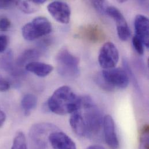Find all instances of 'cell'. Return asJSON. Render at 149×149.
<instances>
[{
    "instance_id": "cell-1",
    "label": "cell",
    "mask_w": 149,
    "mask_h": 149,
    "mask_svg": "<svg viewBox=\"0 0 149 149\" xmlns=\"http://www.w3.org/2000/svg\"><path fill=\"white\" fill-rule=\"evenodd\" d=\"M81 97L75 93L71 88L62 86L58 88L48 99V109L53 113L65 116L72 114L80 104Z\"/></svg>"
},
{
    "instance_id": "cell-2",
    "label": "cell",
    "mask_w": 149,
    "mask_h": 149,
    "mask_svg": "<svg viewBox=\"0 0 149 149\" xmlns=\"http://www.w3.org/2000/svg\"><path fill=\"white\" fill-rule=\"evenodd\" d=\"M86 132V136L92 139L99 137L103 129V118L93 101L88 96L81 97L78 107Z\"/></svg>"
},
{
    "instance_id": "cell-3",
    "label": "cell",
    "mask_w": 149,
    "mask_h": 149,
    "mask_svg": "<svg viewBox=\"0 0 149 149\" xmlns=\"http://www.w3.org/2000/svg\"><path fill=\"white\" fill-rule=\"evenodd\" d=\"M96 84L106 91H114L116 89H125L130 83V77L125 70L121 68L104 69L96 75Z\"/></svg>"
},
{
    "instance_id": "cell-4",
    "label": "cell",
    "mask_w": 149,
    "mask_h": 149,
    "mask_svg": "<svg viewBox=\"0 0 149 149\" xmlns=\"http://www.w3.org/2000/svg\"><path fill=\"white\" fill-rule=\"evenodd\" d=\"M59 128L49 123H37L31 127L29 140L31 149H46L49 143V137Z\"/></svg>"
},
{
    "instance_id": "cell-5",
    "label": "cell",
    "mask_w": 149,
    "mask_h": 149,
    "mask_svg": "<svg viewBox=\"0 0 149 149\" xmlns=\"http://www.w3.org/2000/svg\"><path fill=\"white\" fill-rule=\"evenodd\" d=\"M57 70L66 78H75L79 74V59L67 49H62L56 56Z\"/></svg>"
},
{
    "instance_id": "cell-6",
    "label": "cell",
    "mask_w": 149,
    "mask_h": 149,
    "mask_svg": "<svg viewBox=\"0 0 149 149\" xmlns=\"http://www.w3.org/2000/svg\"><path fill=\"white\" fill-rule=\"evenodd\" d=\"M52 29V24L47 18L38 16L23 26L22 34L26 40L33 41L49 34Z\"/></svg>"
},
{
    "instance_id": "cell-7",
    "label": "cell",
    "mask_w": 149,
    "mask_h": 149,
    "mask_svg": "<svg viewBox=\"0 0 149 149\" xmlns=\"http://www.w3.org/2000/svg\"><path fill=\"white\" fill-rule=\"evenodd\" d=\"M98 61L104 69L115 68L119 61V52L116 45L111 42L104 44L100 50Z\"/></svg>"
},
{
    "instance_id": "cell-8",
    "label": "cell",
    "mask_w": 149,
    "mask_h": 149,
    "mask_svg": "<svg viewBox=\"0 0 149 149\" xmlns=\"http://www.w3.org/2000/svg\"><path fill=\"white\" fill-rule=\"evenodd\" d=\"M106 13L114 20L119 38L124 41H127L131 37V31L122 13L117 8L109 6L106 9Z\"/></svg>"
},
{
    "instance_id": "cell-9",
    "label": "cell",
    "mask_w": 149,
    "mask_h": 149,
    "mask_svg": "<svg viewBox=\"0 0 149 149\" xmlns=\"http://www.w3.org/2000/svg\"><path fill=\"white\" fill-rule=\"evenodd\" d=\"M47 9L52 17L62 24H68L70 20L71 9L69 5L63 1H52L47 6Z\"/></svg>"
},
{
    "instance_id": "cell-10",
    "label": "cell",
    "mask_w": 149,
    "mask_h": 149,
    "mask_svg": "<svg viewBox=\"0 0 149 149\" xmlns=\"http://www.w3.org/2000/svg\"><path fill=\"white\" fill-rule=\"evenodd\" d=\"M77 36L85 40L93 43H98L104 40L106 35L103 30L97 25L89 24L81 27Z\"/></svg>"
},
{
    "instance_id": "cell-11",
    "label": "cell",
    "mask_w": 149,
    "mask_h": 149,
    "mask_svg": "<svg viewBox=\"0 0 149 149\" xmlns=\"http://www.w3.org/2000/svg\"><path fill=\"white\" fill-rule=\"evenodd\" d=\"M103 130L104 139L107 145L111 149H118L120 143L116 131L115 123L111 116L106 115L104 117Z\"/></svg>"
},
{
    "instance_id": "cell-12",
    "label": "cell",
    "mask_w": 149,
    "mask_h": 149,
    "mask_svg": "<svg viewBox=\"0 0 149 149\" xmlns=\"http://www.w3.org/2000/svg\"><path fill=\"white\" fill-rule=\"evenodd\" d=\"M49 143L53 149H77L74 142L59 130L53 132L50 135Z\"/></svg>"
},
{
    "instance_id": "cell-13",
    "label": "cell",
    "mask_w": 149,
    "mask_h": 149,
    "mask_svg": "<svg viewBox=\"0 0 149 149\" xmlns=\"http://www.w3.org/2000/svg\"><path fill=\"white\" fill-rule=\"evenodd\" d=\"M134 26L137 36L146 47H149V19L144 15H138L135 19Z\"/></svg>"
},
{
    "instance_id": "cell-14",
    "label": "cell",
    "mask_w": 149,
    "mask_h": 149,
    "mask_svg": "<svg viewBox=\"0 0 149 149\" xmlns=\"http://www.w3.org/2000/svg\"><path fill=\"white\" fill-rule=\"evenodd\" d=\"M25 69L27 72L40 77H47L54 70V68L52 65L37 61L27 63L25 66Z\"/></svg>"
},
{
    "instance_id": "cell-15",
    "label": "cell",
    "mask_w": 149,
    "mask_h": 149,
    "mask_svg": "<svg viewBox=\"0 0 149 149\" xmlns=\"http://www.w3.org/2000/svg\"><path fill=\"white\" fill-rule=\"evenodd\" d=\"M69 122L72 130L77 136L80 137L86 136L83 120L78 109L71 114Z\"/></svg>"
},
{
    "instance_id": "cell-16",
    "label": "cell",
    "mask_w": 149,
    "mask_h": 149,
    "mask_svg": "<svg viewBox=\"0 0 149 149\" xmlns=\"http://www.w3.org/2000/svg\"><path fill=\"white\" fill-rule=\"evenodd\" d=\"M37 104V97L32 93L25 94L21 100V107L26 116L30 115Z\"/></svg>"
},
{
    "instance_id": "cell-17",
    "label": "cell",
    "mask_w": 149,
    "mask_h": 149,
    "mask_svg": "<svg viewBox=\"0 0 149 149\" xmlns=\"http://www.w3.org/2000/svg\"><path fill=\"white\" fill-rule=\"evenodd\" d=\"M40 55V52L36 49L26 50L18 58L16 64L19 67H22L23 65L26 66L27 63L34 61V60L37 59Z\"/></svg>"
},
{
    "instance_id": "cell-18",
    "label": "cell",
    "mask_w": 149,
    "mask_h": 149,
    "mask_svg": "<svg viewBox=\"0 0 149 149\" xmlns=\"http://www.w3.org/2000/svg\"><path fill=\"white\" fill-rule=\"evenodd\" d=\"M17 6L23 12L30 14L37 11L40 5L34 3L33 1H17Z\"/></svg>"
},
{
    "instance_id": "cell-19",
    "label": "cell",
    "mask_w": 149,
    "mask_h": 149,
    "mask_svg": "<svg viewBox=\"0 0 149 149\" xmlns=\"http://www.w3.org/2000/svg\"><path fill=\"white\" fill-rule=\"evenodd\" d=\"M10 149H28L26 138L23 132L19 131L16 134Z\"/></svg>"
},
{
    "instance_id": "cell-20",
    "label": "cell",
    "mask_w": 149,
    "mask_h": 149,
    "mask_svg": "<svg viewBox=\"0 0 149 149\" xmlns=\"http://www.w3.org/2000/svg\"><path fill=\"white\" fill-rule=\"evenodd\" d=\"M149 127L145 125L140 132L139 149H149Z\"/></svg>"
},
{
    "instance_id": "cell-21",
    "label": "cell",
    "mask_w": 149,
    "mask_h": 149,
    "mask_svg": "<svg viewBox=\"0 0 149 149\" xmlns=\"http://www.w3.org/2000/svg\"><path fill=\"white\" fill-rule=\"evenodd\" d=\"M132 44L137 53L142 55L144 54V45L142 41L137 36H135L132 38Z\"/></svg>"
},
{
    "instance_id": "cell-22",
    "label": "cell",
    "mask_w": 149,
    "mask_h": 149,
    "mask_svg": "<svg viewBox=\"0 0 149 149\" xmlns=\"http://www.w3.org/2000/svg\"><path fill=\"white\" fill-rule=\"evenodd\" d=\"M92 3L95 8L101 13H106V9L109 6H107V3L104 1H93Z\"/></svg>"
},
{
    "instance_id": "cell-23",
    "label": "cell",
    "mask_w": 149,
    "mask_h": 149,
    "mask_svg": "<svg viewBox=\"0 0 149 149\" xmlns=\"http://www.w3.org/2000/svg\"><path fill=\"white\" fill-rule=\"evenodd\" d=\"M12 23L9 18L6 16L0 17V31H6L11 27Z\"/></svg>"
},
{
    "instance_id": "cell-24",
    "label": "cell",
    "mask_w": 149,
    "mask_h": 149,
    "mask_svg": "<svg viewBox=\"0 0 149 149\" xmlns=\"http://www.w3.org/2000/svg\"><path fill=\"white\" fill-rule=\"evenodd\" d=\"M9 44V37L5 35H0V54L5 52Z\"/></svg>"
},
{
    "instance_id": "cell-25",
    "label": "cell",
    "mask_w": 149,
    "mask_h": 149,
    "mask_svg": "<svg viewBox=\"0 0 149 149\" xmlns=\"http://www.w3.org/2000/svg\"><path fill=\"white\" fill-rule=\"evenodd\" d=\"M17 1H0V9H7L17 6Z\"/></svg>"
},
{
    "instance_id": "cell-26",
    "label": "cell",
    "mask_w": 149,
    "mask_h": 149,
    "mask_svg": "<svg viewBox=\"0 0 149 149\" xmlns=\"http://www.w3.org/2000/svg\"><path fill=\"white\" fill-rule=\"evenodd\" d=\"M10 88L9 82L0 74V92H5L8 91Z\"/></svg>"
},
{
    "instance_id": "cell-27",
    "label": "cell",
    "mask_w": 149,
    "mask_h": 149,
    "mask_svg": "<svg viewBox=\"0 0 149 149\" xmlns=\"http://www.w3.org/2000/svg\"><path fill=\"white\" fill-rule=\"evenodd\" d=\"M6 114L0 107V128L4 124L6 121Z\"/></svg>"
},
{
    "instance_id": "cell-28",
    "label": "cell",
    "mask_w": 149,
    "mask_h": 149,
    "mask_svg": "<svg viewBox=\"0 0 149 149\" xmlns=\"http://www.w3.org/2000/svg\"><path fill=\"white\" fill-rule=\"evenodd\" d=\"M86 149H106L104 147L100 145H92L88 147Z\"/></svg>"
}]
</instances>
